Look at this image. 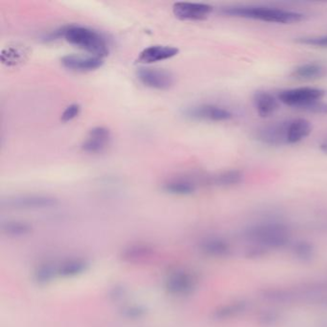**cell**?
<instances>
[{"instance_id":"cell-9","label":"cell","mask_w":327,"mask_h":327,"mask_svg":"<svg viewBox=\"0 0 327 327\" xmlns=\"http://www.w3.org/2000/svg\"><path fill=\"white\" fill-rule=\"evenodd\" d=\"M249 308V302L245 298H237L219 305L211 313V319L216 322H226L243 317Z\"/></svg>"},{"instance_id":"cell-13","label":"cell","mask_w":327,"mask_h":327,"mask_svg":"<svg viewBox=\"0 0 327 327\" xmlns=\"http://www.w3.org/2000/svg\"><path fill=\"white\" fill-rule=\"evenodd\" d=\"M110 137L109 129L102 126L94 127L89 131L86 139L83 141L81 148L89 154L102 153L109 145Z\"/></svg>"},{"instance_id":"cell-10","label":"cell","mask_w":327,"mask_h":327,"mask_svg":"<svg viewBox=\"0 0 327 327\" xmlns=\"http://www.w3.org/2000/svg\"><path fill=\"white\" fill-rule=\"evenodd\" d=\"M212 6L205 3L177 2L173 6V13L181 20H203L212 13Z\"/></svg>"},{"instance_id":"cell-27","label":"cell","mask_w":327,"mask_h":327,"mask_svg":"<svg viewBox=\"0 0 327 327\" xmlns=\"http://www.w3.org/2000/svg\"><path fill=\"white\" fill-rule=\"evenodd\" d=\"M121 314L127 319H136L142 318L146 312L141 306H128L121 311Z\"/></svg>"},{"instance_id":"cell-2","label":"cell","mask_w":327,"mask_h":327,"mask_svg":"<svg viewBox=\"0 0 327 327\" xmlns=\"http://www.w3.org/2000/svg\"><path fill=\"white\" fill-rule=\"evenodd\" d=\"M63 38L72 45L83 49L89 55L105 58L109 54V44L107 39L99 32L81 25H66L55 30L47 39Z\"/></svg>"},{"instance_id":"cell-26","label":"cell","mask_w":327,"mask_h":327,"mask_svg":"<svg viewBox=\"0 0 327 327\" xmlns=\"http://www.w3.org/2000/svg\"><path fill=\"white\" fill-rule=\"evenodd\" d=\"M297 42L308 46L320 47L327 48V35L321 36H310V37H302L297 39Z\"/></svg>"},{"instance_id":"cell-22","label":"cell","mask_w":327,"mask_h":327,"mask_svg":"<svg viewBox=\"0 0 327 327\" xmlns=\"http://www.w3.org/2000/svg\"><path fill=\"white\" fill-rule=\"evenodd\" d=\"M88 267V264L84 260L73 259L71 261H66L63 264L58 267V275L63 277L76 276L78 274L85 273Z\"/></svg>"},{"instance_id":"cell-17","label":"cell","mask_w":327,"mask_h":327,"mask_svg":"<svg viewBox=\"0 0 327 327\" xmlns=\"http://www.w3.org/2000/svg\"><path fill=\"white\" fill-rule=\"evenodd\" d=\"M252 102L257 114L263 118L273 115L278 109V99L269 91H256L253 95Z\"/></svg>"},{"instance_id":"cell-25","label":"cell","mask_w":327,"mask_h":327,"mask_svg":"<svg viewBox=\"0 0 327 327\" xmlns=\"http://www.w3.org/2000/svg\"><path fill=\"white\" fill-rule=\"evenodd\" d=\"M281 319V315L273 309H266L260 312L257 318L259 325L263 327H272L276 325Z\"/></svg>"},{"instance_id":"cell-29","label":"cell","mask_w":327,"mask_h":327,"mask_svg":"<svg viewBox=\"0 0 327 327\" xmlns=\"http://www.w3.org/2000/svg\"><path fill=\"white\" fill-rule=\"evenodd\" d=\"M125 294H126V291H125L124 287H115V288L112 289V291L110 292V297L113 298L114 300H118L122 297H124Z\"/></svg>"},{"instance_id":"cell-11","label":"cell","mask_w":327,"mask_h":327,"mask_svg":"<svg viewBox=\"0 0 327 327\" xmlns=\"http://www.w3.org/2000/svg\"><path fill=\"white\" fill-rule=\"evenodd\" d=\"M165 288L173 296H187L196 288V278L185 271L176 272L167 278Z\"/></svg>"},{"instance_id":"cell-16","label":"cell","mask_w":327,"mask_h":327,"mask_svg":"<svg viewBox=\"0 0 327 327\" xmlns=\"http://www.w3.org/2000/svg\"><path fill=\"white\" fill-rule=\"evenodd\" d=\"M312 132V124L305 118L289 119L286 128V143L294 145L303 141Z\"/></svg>"},{"instance_id":"cell-30","label":"cell","mask_w":327,"mask_h":327,"mask_svg":"<svg viewBox=\"0 0 327 327\" xmlns=\"http://www.w3.org/2000/svg\"><path fill=\"white\" fill-rule=\"evenodd\" d=\"M319 149H320V151L327 154V136L319 143Z\"/></svg>"},{"instance_id":"cell-15","label":"cell","mask_w":327,"mask_h":327,"mask_svg":"<svg viewBox=\"0 0 327 327\" xmlns=\"http://www.w3.org/2000/svg\"><path fill=\"white\" fill-rule=\"evenodd\" d=\"M179 48L170 45H152L143 49L137 58V62L150 64L161 62L179 54Z\"/></svg>"},{"instance_id":"cell-23","label":"cell","mask_w":327,"mask_h":327,"mask_svg":"<svg viewBox=\"0 0 327 327\" xmlns=\"http://www.w3.org/2000/svg\"><path fill=\"white\" fill-rule=\"evenodd\" d=\"M2 232L12 237H21L31 232L30 225L19 221H10L1 226Z\"/></svg>"},{"instance_id":"cell-18","label":"cell","mask_w":327,"mask_h":327,"mask_svg":"<svg viewBox=\"0 0 327 327\" xmlns=\"http://www.w3.org/2000/svg\"><path fill=\"white\" fill-rule=\"evenodd\" d=\"M244 173L238 169L220 172L208 178V182L219 187H232L240 184L244 180Z\"/></svg>"},{"instance_id":"cell-28","label":"cell","mask_w":327,"mask_h":327,"mask_svg":"<svg viewBox=\"0 0 327 327\" xmlns=\"http://www.w3.org/2000/svg\"><path fill=\"white\" fill-rule=\"evenodd\" d=\"M80 112H81V106L79 104H71L63 110L62 116H61V120L64 123L69 122L74 118L78 116Z\"/></svg>"},{"instance_id":"cell-24","label":"cell","mask_w":327,"mask_h":327,"mask_svg":"<svg viewBox=\"0 0 327 327\" xmlns=\"http://www.w3.org/2000/svg\"><path fill=\"white\" fill-rule=\"evenodd\" d=\"M56 275H58V267L50 264H44L40 266L35 272L34 279L38 284L43 285L52 281Z\"/></svg>"},{"instance_id":"cell-12","label":"cell","mask_w":327,"mask_h":327,"mask_svg":"<svg viewBox=\"0 0 327 327\" xmlns=\"http://www.w3.org/2000/svg\"><path fill=\"white\" fill-rule=\"evenodd\" d=\"M62 65L72 71L86 72L101 67L104 59L94 55H65L61 59Z\"/></svg>"},{"instance_id":"cell-19","label":"cell","mask_w":327,"mask_h":327,"mask_svg":"<svg viewBox=\"0 0 327 327\" xmlns=\"http://www.w3.org/2000/svg\"><path fill=\"white\" fill-rule=\"evenodd\" d=\"M290 250L291 254L298 262L308 263L314 259L316 255V248L314 244L307 240H297L291 243Z\"/></svg>"},{"instance_id":"cell-14","label":"cell","mask_w":327,"mask_h":327,"mask_svg":"<svg viewBox=\"0 0 327 327\" xmlns=\"http://www.w3.org/2000/svg\"><path fill=\"white\" fill-rule=\"evenodd\" d=\"M199 249L205 256L212 258H226L232 254V246L225 238L213 236L203 239Z\"/></svg>"},{"instance_id":"cell-20","label":"cell","mask_w":327,"mask_h":327,"mask_svg":"<svg viewBox=\"0 0 327 327\" xmlns=\"http://www.w3.org/2000/svg\"><path fill=\"white\" fill-rule=\"evenodd\" d=\"M324 73V67L319 62H305L296 65L292 71V77L299 80H314Z\"/></svg>"},{"instance_id":"cell-4","label":"cell","mask_w":327,"mask_h":327,"mask_svg":"<svg viewBox=\"0 0 327 327\" xmlns=\"http://www.w3.org/2000/svg\"><path fill=\"white\" fill-rule=\"evenodd\" d=\"M326 91L320 87L299 86L283 89L277 95L278 101L290 108L316 114H327Z\"/></svg>"},{"instance_id":"cell-3","label":"cell","mask_w":327,"mask_h":327,"mask_svg":"<svg viewBox=\"0 0 327 327\" xmlns=\"http://www.w3.org/2000/svg\"><path fill=\"white\" fill-rule=\"evenodd\" d=\"M227 16L275 24H294L304 20L303 13L268 6H232L222 10Z\"/></svg>"},{"instance_id":"cell-31","label":"cell","mask_w":327,"mask_h":327,"mask_svg":"<svg viewBox=\"0 0 327 327\" xmlns=\"http://www.w3.org/2000/svg\"><path fill=\"white\" fill-rule=\"evenodd\" d=\"M319 306H322V307H325V308H327V297H325V298L321 301V303H320Z\"/></svg>"},{"instance_id":"cell-5","label":"cell","mask_w":327,"mask_h":327,"mask_svg":"<svg viewBox=\"0 0 327 327\" xmlns=\"http://www.w3.org/2000/svg\"><path fill=\"white\" fill-rule=\"evenodd\" d=\"M184 116L196 121L206 122H226L233 118V112L226 107L203 103L188 107L183 111Z\"/></svg>"},{"instance_id":"cell-21","label":"cell","mask_w":327,"mask_h":327,"mask_svg":"<svg viewBox=\"0 0 327 327\" xmlns=\"http://www.w3.org/2000/svg\"><path fill=\"white\" fill-rule=\"evenodd\" d=\"M162 189L168 194L187 196L194 193L196 186L188 179H172L164 183Z\"/></svg>"},{"instance_id":"cell-7","label":"cell","mask_w":327,"mask_h":327,"mask_svg":"<svg viewBox=\"0 0 327 327\" xmlns=\"http://www.w3.org/2000/svg\"><path fill=\"white\" fill-rule=\"evenodd\" d=\"M287 120H281L259 127L254 133V138L259 143L270 147H279L287 145L286 128Z\"/></svg>"},{"instance_id":"cell-1","label":"cell","mask_w":327,"mask_h":327,"mask_svg":"<svg viewBox=\"0 0 327 327\" xmlns=\"http://www.w3.org/2000/svg\"><path fill=\"white\" fill-rule=\"evenodd\" d=\"M243 239L251 247L272 250L285 249L292 243L290 226L282 221L267 219L249 225L243 230Z\"/></svg>"},{"instance_id":"cell-8","label":"cell","mask_w":327,"mask_h":327,"mask_svg":"<svg viewBox=\"0 0 327 327\" xmlns=\"http://www.w3.org/2000/svg\"><path fill=\"white\" fill-rule=\"evenodd\" d=\"M136 76L144 86L157 90H166L170 88L174 82V75L170 71L152 67H141Z\"/></svg>"},{"instance_id":"cell-6","label":"cell","mask_w":327,"mask_h":327,"mask_svg":"<svg viewBox=\"0 0 327 327\" xmlns=\"http://www.w3.org/2000/svg\"><path fill=\"white\" fill-rule=\"evenodd\" d=\"M58 200L46 195H24L2 200L1 206L9 209H42L53 207Z\"/></svg>"}]
</instances>
